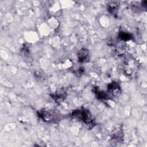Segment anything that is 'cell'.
<instances>
[{
	"label": "cell",
	"instance_id": "2",
	"mask_svg": "<svg viewBox=\"0 0 147 147\" xmlns=\"http://www.w3.org/2000/svg\"><path fill=\"white\" fill-rule=\"evenodd\" d=\"M38 115L45 121H52L56 118V114L52 110H40L38 112Z\"/></svg>",
	"mask_w": 147,
	"mask_h": 147
},
{
	"label": "cell",
	"instance_id": "5",
	"mask_svg": "<svg viewBox=\"0 0 147 147\" xmlns=\"http://www.w3.org/2000/svg\"><path fill=\"white\" fill-rule=\"evenodd\" d=\"M117 5L115 2H111L109 5V10L111 13H114L115 10L117 9Z\"/></svg>",
	"mask_w": 147,
	"mask_h": 147
},
{
	"label": "cell",
	"instance_id": "3",
	"mask_svg": "<svg viewBox=\"0 0 147 147\" xmlns=\"http://www.w3.org/2000/svg\"><path fill=\"white\" fill-rule=\"evenodd\" d=\"M108 89L110 93L113 94L114 96L116 95H119L120 93V90H119V87L118 84H117L115 82L111 83V84H109L108 86Z\"/></svg>",
	"mask_w": 147,
	"mask_h": 147
},
{
	"label": "cell",
	"instance_id": "1",
	"mask_svg": "<svg viewBox=\"0 0 147 147\" xmlns=\"http://www.w3.org/2000/svg\"><path fill=\"white\" fill-rule=\"evenodd\" d=\"M72 115L74 117H78L87 124L90 123L92 122L91 114L88 111V110H86V109L82 110L81 111L79 110H76L73 113Z\"/></svg>",
	"mask_w": 147,
	"mask_h": 147
},
{
	"label": "cell",
	"instance_id": "4",
	"mask_svg": "<svg viewBox=\"0 0 147 147\" xmlns=\"http://www.w3.org/2000/svg\"><path fill=\"white\" fill-rule=\"evenodd\" d=\"M78 57L79 60L80 62H84L87 61L88 57V50L85 49H81L78 54Z\"/></svg>",
	"mask_w": 147,
	"mask_h": 147
},
{
	"label": "cell",
	"instance_id": "6",
	"mask_svg": "<svg viewBox=\"0 0 147 147\" xmlns=\"http://www.w3.org/2000/svg\"><path fill=\"white\" fill-rule=\"evenodd\" d=\"M119 37L123 40H130L131 37L129 33H127L125 32H122L119 34Z\"/></svg>",
	"mask_w": 147,
	"mask_h": 147
}]
</instances>
